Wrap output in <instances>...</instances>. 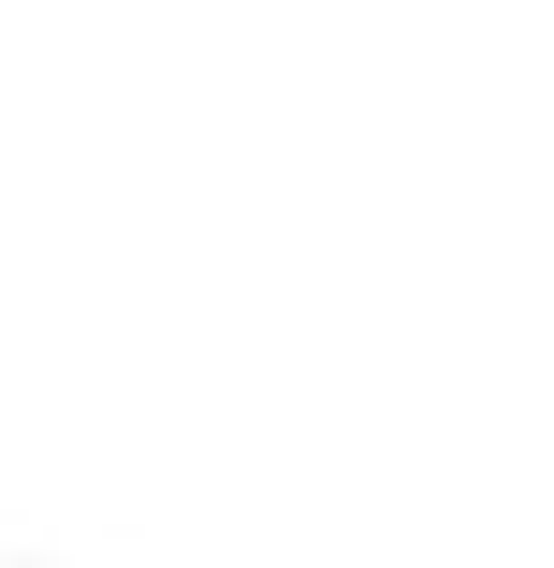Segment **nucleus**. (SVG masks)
Masks as SVG:
<instances>
[]
</instances>
